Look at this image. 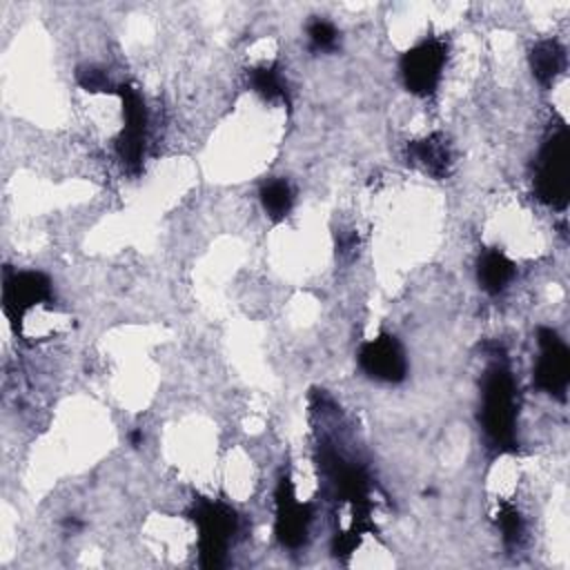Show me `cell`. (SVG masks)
<instances>
[{"mask_svg":"<svg viewBox=\"0 0 570 570\" xmlns=\"http://www.w3.org/2000/svg\"><path fill=\"white\" fill-rule=\"evenodd\" d=\"M76 80L87 91H116L111 87L107 73L102 69H96V67H80L76 71Z\"/></svg>","mask_w":570,"mask_h":570,"instance_id":"cell-17","label":"cell"},{"mask_svg":"<svg viewBox=\"0 0 570 570\" xmlns=\"http://www.w3.org/2000/svg\"><path fill=\"white\" fill-rule=\"evenodd\" d=\"M361 370L383 383H401L407 376V358L401 343L392 334L365 341L358 350Z\"/></svg>","mask_w":570,"mask_h":570,"instance_id":"cell-9","label":"cell"},{"mask_svg":"<svg viewBox=\"0 0 570 570\" xmlns=\"http://www.w3.org/2000/svg\"><path fill=\"white\" fill-rule=\"evenodd\" d=\"M198 528V552L203 568H218L225 561L229 543L238 530L236 512L223 501L198 499L189 510Z\"/></svg>","mask_w":570,"mask_h":570,"instance_id":"cell-3","label":"cell"},{"mask_svg":"<svg viewBox=\"0 0 570 570\" xmlns=\"http://www.w3.org/2000/svg\"><path fill=\"white\" fill-rule=\"evenodd\" d=\"M407 163L423 169L432 178H445L452 167V151L443 134H430L407 145Z\"/></svg>","mask_w":570,"mask_h":570,"instance_id":"cell-10","label":"cell"},{"mask_svg":"<svg viewBox=\"0 0 570 570\" xmlns=\"http://www.w3.org/2000/svg\"><path fill=\"white\" fill-rule=\"evenodd\" d=\"M530 67L541 85H550L566 67V49L557 40H541L530 51Z\"/></svg>","mask_w":570,"mask_h":570,"instance_id":"cell-12","label":"cell"},{"mask_svg":"<svg viewBox=\"0 0 570 570\" xmlns=\"http://www.w3.org/2000/svg\"><path fill=\"white\" fill-rule=\"evenodd\" d=\"M53 298L51 281L36 269H4L2 281V309L11 325L20 327L22 316L40 303Z\"/></svg>","mask_w":570,"mask_h":570,"instance_id":"cell-6","label":"cell"},{"mask_svg":"<svg viewBox=\"0 0 570 570\" xmlns=\"http://www.w3.org/2000/svg\"><path fill=\"white\" fill-rule=\"evenodd\" d=\"M252 89L269 102H285L289 105V89L287 82L276 65H263L247 71Z\"/></svg>","mask_w":570,"mask_h":570,"instance_id":"cell-13","label":"cell"},{"mask_svg":"<svg viewBox=\"0 0 570 570\" xmlns=\"http://www.w3.org/2000/svg\"><path fill=\"white\" fill-rule=\"evenodd\" d=\"M448 47L439 38H428L401 56L403 85L414 96H432L441 82Z\"/></svg>","mask_w":570,"mask_h":570,"instance_id":"cell-4","label":"cell"},{"mask_svg":"<svg viewBox=\"0 0 570 570\" xmlns=\"http://www.w3.org/2000/svg\"><path fill=\"white\" fill-rule=\"evenodd\" d=\"M539 358L534 365V385L557 399H566L570 383V352L561 336L550 327L537 330Z\"/></svg>","mask_w":570,"mask_h":570,"instance_id":"cell-7","label":"cell"},{"mask_svg":"<svg viewBox=\"0 0 570 570\" xmlns=\"http://www.w3.org/2000/svg\"><path fill=\"white\" fill-rule=\"evenodd\" d=\"M497 523H499L503 541L508 546H517L521 541V537H523V521H521V514H519V510L514 505L501 503L499 512H497Z\"/></svg>","mask_w":570,"mask_h":570,"instance_id":"cell-15","label":"cell"},{"mask_svg":"<svg viewBox=\"0 0 570 570\" xmlns=\"http://www.w3.org/2000/svg\"><path fill=\"white\" fill-rule=\"evenodd\" d=\"M570 136L568 127L561 125L550 134L534 163V194L541 203L566 209L570 194Z\"/></svg>","mask_w":570,"mask_h":570,"instance_id":"cell-2","label":"cell"},{"mask_svg":"<svg viewBox=\"0 0 570 570\" xmlns=\"http://www.w3.org/2000/svg\"><path fill=\"white\" fill-rule=\"evenodd\" d=\"M116 91L122 100V116H125L122 131L116 138V154H118L122 167L127 171L136 174V171H140L142 156H145L147 107L134 87L120 85Z\"/></svg>","mask_w":570,"mask_h":570,"instance_id":"cell-5","label":"cell"},{"mask_svg":"<svg viewBox=\"0 0 570 570\" xmlns=\"http://www.w3.org/2000/svg\"><path fill=\"white\" fill-rule=\"evenodd\" d=\"M261 205L263 209L267 212V216L272 220H283L292 205H294V191L289 187L287 180L283 178H274V180H267L263 187H261Z\"/></svg>","mask_w":570,"mask_h":570,"instance_id":"cell-14","label":"cell"},{"mask_svg":"<svg viewBox=\"0 0 570 570\" xmlns=\"http://www.w3.org/2000/svg\"><path fill=\"white\" fill-rule=\"evenodd\" d=\"M312 523V508L296 499L294 483L285 474L276 485V539L283 548L296 550L307 541Z\"/></svg>","mask_w":570,"mask_h":570,"instance_id":"cell-8","label":"cell"},{"mask_svg":"<svg viewBox=\"0 0 570 570\" xmlns=\"http://www.w3.org/2000/svg\"><path fill=\"white\" fill-rule=\"evenodd\" d=\"M517 385L505 361H494L481 383V428L497 452L517 448Z\"/></svg>","mask_w":570,"mask_h":570,"instance_id":"cell-1","label":"cell"},{"mask_svg":"<svg viewBox=\"0 0 570 570\" xmlns=\"http://www.w3.org/2000/svg\"><path fill=\"white\" fill-rule=\"evenodd\" d=\"M307 36H309L312 49H316V51H332V49H336L338 31H336L334 24L327 22V20H321V18H318V20L309 22Z\"/></svg>","mask_w":570,"mask_h":570,"instance_id":"cell-16","label":"cell"},{"mask_svg":"<svg viewBox=\"0 0 570 570\" xmlns=\"http://www.w3.org/2000/svg\"><path fill=\"white\" fill-rule=\"evenodd\" d=\"M476 278L483 292L497 296L501 294L510 281L514 278V263L499 249H488L479 256Z\"/></svg>","mask_w":570,"mask_h":570,"instance_id":"cell-11","label":"cell"}]
</instances>
